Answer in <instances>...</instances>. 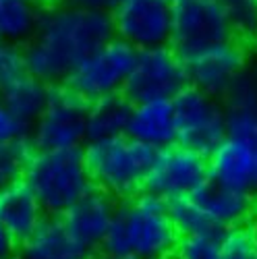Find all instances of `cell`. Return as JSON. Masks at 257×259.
Here are the masks:
<instances>
[{"label":"cell","mask_w":257,"mask_h":259,"mask_svg":"<svg viewBox=\"0 0 257 259\" xmlns=\"http://www.w3.org/2000/svg\"><path fill=\"white\" fill-rule=\"evenodd\" d=\"M114 37L106 11L58 3L41 13L35 35L23 46L27 69L44 83H64L77 64Z\"/></svg>","instance_id":"6da1fadb"},{"label":"cell","mask_w":257,"mask_h":259,"mask_svg":"<svg viewBox=\"0 0 257 259\" xmlns=\"http://www.w3.org/2000/svg\"><path fill=\"white\" fill-rule=\"evenodd\" d=\"M179 239L168 201L139 191L116 209L100 251L104 259H175Z\"/></svg>","instance_id":"7a4b0ae2"},{"label":"cell","mask_w":257,"mask_h":259,"mask_svg":"<svg viewBox=\"0 0 257 259\" xmlns=\"http://www.w3.org/2000/svg\"><path fill=\"white\" fill-rule=\"evenodd\" d=\"M156 152V147L137 141L131 135L88 141L83 145L94 187L120 199L133 197L145 187Z\"/></svg>","instance_id":"3957f363"},{"label":"cell","mask_w":257,"mask_h":259,"mask_svg":"<svg viewBox=\"0 0 257 259\" xmlns=\"http://www.w3.org/2000/svg\"><path fill=\"white\" fill-rule=\"evenodd\" d=\"M23 181L50 215H62L94 189L83 149H37L29 158Z\"/></svg>","instance_id":"277c9868"},{"label":"cell","mask_w":257,"mask_h":259,"mask_svg":"<svg viewBox=\"0 0 257 259\" xmlns=\"http://www.w3.org/2000/svg\"><path fill=\"white\" fill-rule=\"evenodd\" d=\"M137 50L126 41L112 37L96 48L71 71L64 85L85 102H96L106 96L124 94Z\"/></svg>","instance_id":"5b68a950"},{"label":"cell","mask_w":257,"mask_h":259,"mask_svg":"<svg viewBox=\"0 0 257 259\" xmlns=\"http://www.w3.org/2000/svg\"><path fill=\"white\" fill-rule=\"evenodd\" d=\"M173 104L179 145L209 156L226 139V114L220 98L189 83L173 98Z\"/></svg>","instance_id":"8992f818"},{"label":"cell","mask_w":257,"mask_h":259,"mask_svg":"<svg viewBox=\"0 0 257 259\" xmlns=\"http://www.w3.org/2000/svg\"><path fill=\"white\" fill-rule=\"evenodd\" d=\"M88 112L85 102L67 85L50 92L48 104L31 124L35 149H81L88 143Z\"/></svg>","instance_id":"52a82bcc"},{"label":"cell","mask_w":257,"mask_h":259,"mask_svg":"<svg viewBox=\"0 0 257 259\" xmlns=\"http://www.w3.org/2000/svg\"><path fill=\"white\" fill-rule=\"evenodd\" d=\"M232 37V21L220 0H173L170 46L183 58Z\"/></svg>","instance_id":"ba28073f"},{"label":"cell","mask_w":257,"mask_h":259,"mask_svg":"<svg viewBox=\"0 0 257 259\" xmlns=\"http://www.w3.org/2000/svg\"><path fill=\"white\" fill-rule=\"evenodd\" d=\"M207 181V156L173 143L156 152L154 164L145 179V191L166 201H177L193 197Z\"/></svg>","instance_id":"9c48e42d"},{"label":"cell","mask_w":257,"mask_h":259,"mask_svg":"<svg viewBox=\"0 0 257 259\" xmlns=\"http://www.w3.org/2000/svg\"><path fill=\"white\" fill-rule=\"evenodd\" d=\"M185 85H189L185 58L168 44L137 50L124 94L131 102L175 98Z\"/></svg>","instance_id":"30bf717a"},{"label":"cell","mask_w":257,"mask_h":259,"mask_svg":"<svg viewBox=\"0 0 257 259\" xmlns=\"http://www.w3.org/2000/svg\"><path fill=\"white\" fill-rule=\"evenodd\" d=\"M110 17L114 37L135 50L168 46L173 39V0H120Z\"/></svg>","instance_id":"8fae6325"},{"label":"cell","mask_w":257,"mask_h":259,"mask_svg":"<svg viewBox=\"0 0 257 259\" xmlns=\"http://www.w3.org/2000/svg\"><path fill=\"white\" fill-rule=\"evenodd\" d=\"M185 64L191 85L222 100V96L239 79V75L249 69L247 44L232 37L220 41V44L205 46L185 56Z\"/></svg>","instance_id":"7c38bea8"},{"label":"cell","mask_w":257,"mask_h":259,"mask_svg":"<svg viewBox=\"0 0 257 259\" xmlns=\"http://www.w3.org/2000/svg\"><path fill=\"white\" fill-rule=\"evenodd\" d=\"M116 209L118 207L110 193H106L102 189L98 191L92 189L62 213V220L81 245L94 251L96 247L102 245L106 234H108L114 222Z\"/></svg>","instance_id":"4fadbf2b"},{"label":"cell","mask_w":257,"mask_h":259,"mask_svg":"<svg viewBox=\"0 0 257 259\" xmlns=\"http://www.w3.org/2000/svg\"><path fill=\"white\" fill-rule=\"evenodd\" d=\"M255 158L257 145L241 139L226 137L213 152L207 156L209 181L222 187L255 193Z\"/></svg>","instance_id":"5bb4252c"},{"label":"cell","mask_w":257,"mask_h":259,"mask_svg":"<svg viewBox=\"0 0 257 259\" xmlns=\"http://www.w3.org/2000/svg\"><path fill=\"white\" fill-rule=\"evenodd\" d=\"M126 135L156 149L177 143V118L173 98H152L133 102Z\"/></svg>","instance_id":"9a60e30c"},{"label":"cell","mask_w":257,"mask_h":259,"mask_svg":"<svg viewBox=\"0 0 257 259\" xmlns=\"http://www.w3.org/2000/svg\"><path fill=\"white\" fill-rule=\"evenodd\" d=\"M226 114V137L257 145V79L247 69L222 96Z\"/></svg>","instance_id":"2e32d148"},{"label":"cell","mask_w":257,"mask_h":259,"mask_svg":"<svg viewBox=\"0 0 257 259\" xmlns=\"http://www.w3.org/2000/svg\"><path fill=\"white\" fill-rule=\"evenodd\" d=\"M255 197H257L255 193L222 187L213 181H207L193 195V199L201 205V209L207 213V218L220 230L247 224V220L257 209Z\"/></svg>","instance_id":"e0dca14e"},{"label":"cell","mask_w":257,"mask_h":259,"mask_svg":"<svg viewBox=\"0 0 257 259\" xmlns=\"http://www.w3.org/2000/svg\"><path fill=\"white\" fill-rule=\"evenodd\" d=\"M90 249L81 245L64 220L44 218L23 241V259H90Z\"/></svg>","instance_id":"ac0fdd59"},{"label":"cell","mask_w":257,"mask_h":259,"mask_svg":"<svg viewBox=\"0 0 257 259\" xmlns=\"http://www.w3.org/2000/svg\"><path fill=\"white\" fill-rule=\"evenodd\" d=\"M44 207L25 181L0 191V222L9 228L17 243L29 239L44 220Z\"/></svg>","instance_id":"d6986e66"},{"label":"cell","mask_w":257,"mask_h":259,"mask_svg":"<svg viewBox=\"0 0 257 259\" xmlns=\"http://www.w3.org/2000/svg\"><path fill=\"white\" fill-rule=\"evenodd\" d=\"M133 102L126 94L106 96L96 102H90L88 112V141L112 139L128 133Z\"/></svg>","instance_id":"ffe728a7"},{"label":"cell","mask_w":257,"mask_h":259,"mask_svg":"<svg viewBox=\"0 0 257 259\" xmlns=\"http://www.w3.org/2000/svg\"><path fill=\"white\" fill-rule=\"evenodd\" d=\"M50 85L37 79L31 71L23 73L21 77L13 79L5 88H0V98L11 110L27 124H33L35 118L41 114L44 106L50 98Z\"/></svg>","instance_id":"44dd1931"},{"label":"cell","mask_w":257,"mask_h":259,"mask_svg":"<svg viewBox=\"0 0 257 259\" xmlns=\"http://www.w3.org/2000/svg\"><path fill=\"white\" fill-rule=\"evenodd\" d=\"M41 13L39 0H0V41L25 46L37 31Z\"/></svg>","instance_id":"7402d4cb"},{"label":"cell","mask_w":257,"mask_h":259,"mask_svg":"<svg viewBox=\"0 0 257 259\" xmlns=\"http://www.w3.org/2000/svg\"><path fill=\"white\" fill-rule=\"evenodd\" d=\"M168 207H170V215H173V222H175L181 236L205 234V232H224L207 218V213L201 209V205L193 197L168 201Z\"/></svg>","instance_id":"603a6c76"},{"label":"cell","mask_w":257,"mask_h":259,"mask_svg":"<svg viewBox=\"0 0 257 259\" xmlns=\"http://www.w3.org/2000/svg\"><path fill=\"white\" fill-rule=\"evenodd\" d=\"M31 158L29 139L0 143V191L23 181Z\"/></svg>","instance_id":"cb8c5ba5"},{"label":"cell","mask_w":257,"mask_h":259,"mask_svg":"<svg viewBox=\"0 0 257 259\" xmlns=\"http://www.w3.org/2000/svg\"><path fill=\"white\" fill-rule=\"evenodd\" d=\"M224 5L230 21L234 37L243 44H257V0H220Z\"/></svg>","instance_id":"d4e9b609"},{"label":"cell","mask_w":257,"mask_h":259,"mask_svg":"<svg viewBox=\"0 0 257 259\" xmlns=\"http://www.w3.org/2000/svg\"><path fill=\"white\" fill-rule=\"evenodd\" d=\"M175 259H224L222 232L181 236L175 251Z\"/></svg>","instance_id":"484cf974"},{"label":"cell","mask_w":257,"mask_h":259,"mask_svg":"<svg viewBox=\"0 0 257 259\" xmlns=\"http://www.w3.org/2000/svg\"><path fill=\"white\" fill-rule=\"evenodd\" d=\"M224 259H257V241L253 228L245 224L232 226L222 232Z\"/></svg>","instance_id":"4316f807"},{"label":"cell","mask_w":257,"mask_h":259,"mask_svg":"<svg viewBox=\"0 0 257 259\" xmlns=\"http://www.w3.org/2000/svg\"><path fill=\"white\" fill-rule=\"evenodd\" d=\"M29 135H31V124L21 120L5 104V100L0 98V143L29 139Z\"/></svg>","instance_id":"83f0119b"},{"label":"cell","mask_w":257,"mask_h":259,"mask_svg":"<svg viewBox=\"0 0 257 259\" xmlns=\"http://www.w3.org/2000/svg\"><path fill=\"white\" fill-rule=\"evenodd\" d=\"M17 249V239L9 232V228L0 222V259H13Z\"/></svg>","instance_id":"f1b7e54d"},{"label":"cell","mask_w":257,"mask_h":259,"mask_svg":"<svg viewBox=\"0 0 257 259\" xmlns=\"http://www.w3.org/2000/svg\"><path fill=\"white\" fill-rule=\"evenodd\" d=\"M60 3L75 5V7H85V9H96V11H106L110 13L120 0H60Z\"/></svg>","instance_id":"f546056e"},{"label":"cell","mask_w":257,"mask_h":259,"mask_svg":"<svg viewBox=\"0 0 257 259\" xmlns=\"http://www.w3.org/2000/svg\"><path fill=\"white\" fill-rule=\"evenodd\" d=\"M255 191H257V158H255Z\"/></svg>","instance_id":"4dcf8cb0"},{"label":"cell","mask_w":257,"mask_h":259,"mask_svg":"<svg viewBox=\"0 0 257 259\" xmlns=\"http://www.w3.org/2000/svg\"><path fill=\"white\" fill-rule=\"evenodd\" d=\"M253 232H255V241H257V224L253 226Z\"/></svg>","instance_id":"1f68e13d"},{"label":"cell","mask_w":257,"mask_h":259,"mask_svg":"<svg viewBox=\"0 0 257 259\" xmlns=\"http://www.w3.org/2000/svg\"><path fill=\"white\" fill-rule=\"evenodd\" d=\"M253 73H255V79H257V64H255V69H253Z\"/></svg>","instance_id":"d6a6232c"}]
</instances>
